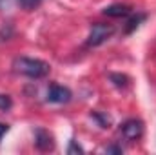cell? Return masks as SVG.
Returning <instances> with one entry per match:
<instances>
[{
	"label": "cell",
	"mask_w": 156,
	"mask_h": 155,
	"mask_svg": "<svg viewBox=\"0 0 156 155\" xmlns=\"http://www.w3.org/2000/svg\"><path fill=\"white\" fill-rule=\"evenodd\" d=\"M13 70L20 75H26L29 78H42L45 77L51 70V66L45 60L40 59H29V57H16L13 60Z\"/></svg>",
	"instance_id": "cell-1"
},
{
	"label": "cell",
	"mask_w": 156,
	"mask_h": 155,
	"mask_svg": "<svg viewBox=\"0 0 156 155\" xmlns=\"http://www.w3.org/2000/svg\"><path fill=\"white\" fill-rule=\"evenodd\" d=\"M115 33V28L111 24H102V22H94L89 29V35H87V46L89 47H96V46H102L105 40H109Z\"/></svg>",
	"instance_id": "cell-2"
},
{
	"label": "cell",
	"mask_w": 156,
	"mask_h": 155,
	"mask_svg": "<svg viewBox=\"0 0 156 155\" xmlns=\"http://www.w3.org/2000/svg\"><path fill=\"white\" fill-rule=\"evenodd\" d=\"M120 131L127 141H138L144 135V122L140 119H129L120 126Z\"/></svg>",
	"instance_id": "cell-3"
},
{
	"label": "cell",
	"mask_w": 156,
	"mask_h": 155,
	"mask_svg": "<svg viewBox=\"0 0 156 155\" xmlns=\"http://www.w3.org/2000/svg\"><path fill=\"white\" fill-rule=\"evenodd\" d=\"M71 97H73L71 89L66 86H60V84H51L47 89V100L53 104H66L71 100Z\"/></svg>",
	"instance_id": "cell-4"
},
{
	"label": "cell",
	"mask_w": 156,
	"mask_h": 155,
	"mask_svg": "<svg viewBox=\"0 0 156 155\" xmlns=\"http://www.w3.org/2000/svg\"><path fill=\"white\" fill-rule=\"evenodd\" d=\"M35 144L37 148L42 152H47V150H53L55 146V141H53V135L45 130H37L35 131Z\"/></svg>",
	"instance_id": "cell-5"
},
{
	"label": "cell",
	"mask_w": 156,
	"mask_h": 155,
	"mask_svg": "<svg viewBox=\"0 0 156 155\" xmlns=\"http://www.w3.org/2000/svg\"><path fill=\"white\" fill-rule=\"evenodd\" d=\"M102 13H104L105 17H111V18L129 17V15H131V6H127V4H111V6L104 7Z\"/></svg>",
	"instance_id": "cell-6"
},
{
	"label": "cell",
	"mask_w": 156,
	"mask_h": 155,
	"mask_svg": "<svg viewBox=\"0 0 156 155\" xmlns=\"http://www.w3.org/2000/svg\"><path fill=\"white\" fill-rule=\"evenodd\" d=\"M145 18H147V17H145L144 13H138L136 17H131V18H129V22H127V26H125V33H133V31H134V29H136L144 20H145Z\"/></svg>",
	"instance_id": "cell-7"
},
{
	"label": "cell",
	"mask_w": 156,
	"mask_h": 155,
	"mask_svg": "<svg viewBox=\"0 0 156 155\" xmlns=\"http://www.w3.org/2000/svg\"><path fill=\"white\" fill-rule=\"evenodd\" d=\"M109 80L116 88H127L129 86V77L123 75V73H109Z\"/></svg>",
	"instance_id": "cell-8"
},
{
	"label": "cell",
	"mask_w": 156,
	"mask_h": 155,
	"mask_svg": "<svg viewBox=\"0 0 156 155\" xmlns=\"http://www.w3.org/2000/svg\"><path fill=\"white\" fill-rule=\"evenodd\" d=\"M91 117L98 122V126L100 128H109L111 126V117L105 115V113H100V112H93L91 113Z\"/></svg>",
	"instance_id": "cell-9"
},
{
	"label": "cell",
	"mask_w": 156,
	"mask_h": 155,
	"mask_svg": "<svg viewBox=\"0 0 156 155\" xmlns=\"http://www.w3.org/2000/svg\"><path fill=\"white\" fill-rule=\"evenodd\" d=\"M11 106H13L11 97H9V95L0 93V110H2V112H7V110H11Z\"/></svg>",
	"instance_id": "cell-10"
},
{
	"label": "cell",
	"mask_w": 156,
	"mask_h": 155,
	"mask_svg": "<svg viewBox=\"0 0 156 155\" xmlns=\"http://www.w3.org/2000/svg\"><path fill=\"white\" fill-rule=\"evenodd\" d=\"M78 153H83V148L78 144L76 141H71L69 146H67V155H78Z\"/></svg>",
	"instance_id": "cell-11"
},
{
	"label": "cell",
	"mask_w": 156,
	"mask_h": 155,
	"mask_svg": "<svg viewBox=\"0 0 156 155\" xmlns=\"http://www.w3.org/2000/svg\"><path fill=\"white\" fill-rule=\"evenodd\" d=\"M18 2H20V6H22L24 9H35L42 0H18Z\"/></svg>",
	"instance_id": "cell-12"
},
{
	"label": "cell",
	"mask_w": 156,
	"mask_h": 155,
	"mask_svg": "<svg viewBox=\"0 0 156 155\" xmlns=\"http://www.w3.org/2000/svg\"><path fill=\"white\" fill-rule=\"evenodd\" d=\"M122 152H123V150H122V148H120V146H116V144H113V146H107V148H105V153H122Z\"/></svg>",
	"instance_id": "cell-13"
},
{
	"label": "cell",
	"mask_w": 156,
	"mask_h": 155,
	"mask_svg": "<svg viewBox=\"0 0 156 155\" xmlns=\"http://www.w3.org/2000/svg\"><path fill=\"white\" fill-rule=\"evenodd\" d=\"M7 131H9V126H7V124H4V122H0V141H2V137H4Z\"/></svg>",
	"instance_id": "cell-14"
},
{
	"label": "cell",
	"mask_w": 156,
	"mask_h": 155,
	"mask_svg": "<svg viewBox=\"0 0 156 155\" xmlns=\"http://www.w3.org/2000/svg\"><path fill=\"white\" fill-rule=\"evenodd\" d=\"M2 2H4V0H0V4H2Z\"/></svg>",
	"instance_id": "cell-15"
}]
</instances>
